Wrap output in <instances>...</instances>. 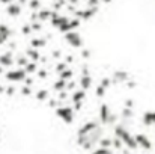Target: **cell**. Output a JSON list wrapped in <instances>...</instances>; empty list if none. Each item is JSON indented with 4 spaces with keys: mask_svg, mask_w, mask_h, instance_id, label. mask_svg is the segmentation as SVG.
<instances>
[{
    "mask_svg": "<svg viewBox=\"0 0 155 154\" xmlns=\"http://www.w3.org/2000/svg\"><path fill=\"white\" fill-rule=\"evenodd\" d=\"M14 54L11 53V51H6V53H3V54H0V67L2 68H8V67H11V65H14Z\"/></svg>",
    "mask_w": 155,
    "mask_h": 154,
    "instance_id": "10",
    "label": "cell"
},
{
    "mask_svg": "<svg viewBox=\"0 0 155 154\" xmlns=\"http://www.w3.org/2000/svg\"><path fill=\"white\" fill-rule=\"evenodd\" d=\"M53 89L54 91H57V92H63V91H66V82H63V80H56L54 83H53Z\"/></svg>",
    "mask_w": 155,
    "mask_h": 154,
    "instance_id": "19",
    "label": "cell"
},
{
    "mask_svg": "<svg viewBox=\"0 0 155 154\" xmlns=\"http://www.w3.org/2000/svg\"><path fill=\"white\" fill-rule=\"evenodd\" d=\"M63 39L69 44V47L72 49H83V44H84V38L81 36L80 32L74 30V32H68L63 35Z\"/></svg>",
    "mask_w": 155,
    "mask_h": 154,
    "instance_id": "4",
    "label": "cell"
},
{
    "mask_svg": "<svg viewBox=\"0 0 155 154\" xmlns=\"http://www.w3.org/2000/svg\"><path fill=\"white\" fill-rule=\"evenodd\" d=\"M111 115H113V112L110 110L108 104L101 103V104H100V107H98V118H100V122L104 124V125H108Z\"/></svg>",
    "mask_w": 155,
    "mask_h": 154,
    "instance_id": "8",
    "label": "cell"
},
{
    "mask_svg": "<svg viewBox=\"0 0 155 154\" xmlns=\"http://www.w3.org/2000/svg\"><path fill=\"white\" fill-rule=\"evenodd\" d=\"M35 98H36V101H39V103L50 100V92H48V89H39V91L36 92Z\"/></svg>",
    "mask_w": 155,
    "mask_h": 154,
    "instance_id": "14",
    "label": "cell"
},
{
    "mask_svg": "<svg viewBox=\"0 0 155 154\" xmlns=\"http://www.w3.org/2000/svg\"><path fill=\"white\" fill-rule=\"evenodd\" d=\"M91 154H114V153H113L110 148H100V147H98V148H95Z\"/></svg>",
    "mask_w": 155,
    "mask_h": 154,
    "instance_id": "26",
    "label": "cell"
},
{
    "mask_svg": "<svg viewBox=\"0 0 155 154\" xmlns=\"http://www.w3.org/2000/svg\"><path fill=\"white\" fill-rule=\"evenodd\" d=\"M98 127H100V121H97V119H89V121H86L84 124H81V125L78 127V130H77V138L87 136V135H91L94 130H97Z\"/></svg>",
    "mask_w": 155,
    "mask_h": 154,
    "instance_id": "5",
    "label": "cell"
},
{
    "mask_svg": "<svg viewBox=\"0 0 155 154\" xmlns=\"http://www.w3.org/2000/svg\"><path fill=\"white\" fill-rule=\"evenodd\" d=\"M111 147H114V148H116V150H119V151H122V150H124V144H122L117 138H113V139H111Z\"/></svg>",
    "mask_w": 155,
    "mask_h": 154,
    "instance_id": "25",
    "label": "cell"
},
{
    "mask_svg": "<svg viewBox=\"0 0 155 154\" xmlns=\"http://www.w3.org/2000/svg\"><path fill=\"white\" fill-rule=\"evenodd\" d=\"M20 92H21L23 97H30V95H32V88H29V86H23V88L20 89Z\"/></svg>",
    "mask_w": 155,
    "mask_h": 154,
    "instance_id": "27",
    "label": "cell"
},
{
    "mask_svg": "<svg viewBox=\"0 0 155 154\" xmlns=\"http://www.w3.org/2000/svg\"><path fill=\"white\" fill-rule=\"evenodd\" d=\"M105 94H107V89H104L103 86L97 85V88H95V95H97L98 98H103V97H105Z\"/></svg>",
    "mask_w": 155,
    "mask_h": 154,
    "instance_id": "23",
    "label": "cell"
},
{
    "mask_svg": "<svg viewBox=\"0 0 155 154\" xmlns=\"http://www.w3.org/2000/svg\"><path fill=\"white\" fill-rule=\"evenodd\" d=\"M75 86H77V82H74V80L66 82V91H75Z\"/></svg>",
    "mask_w": 155,
    "mask_h": 154,
    "instance_id": "30",
    "label": "cell"
},
{
    "mask_svg": "<svg viewBox=\"0 0 155 154\" xmlns=\"http://www.w3.org/2000/svg\"><path fill=\"white\" fill-rule=\"evenodd\" d=\"M92 83H94V79H92V74H84V76H80V80H78V86L81 91L87 92L91 88H92Z\"/></svg>",
    "mask_w": 155,
    "mask_h": 154,
    "instance_id": "9",
    "label": "cell"
},
{
    "mask_svg": "<svg viewBox=\"0 0 155 154\" xmlns=\"http://www.w3.org/2000/svg\"><path fill=\"white\" fill-rule=\"evenodd\" d=\"M72 76H74V71H72L71 68H66V70H63V71L59 74V79L63 80V82H69V80L72 79Z\"/></svg>",
    "mask_w": 155,
    "mask_h": 154,
    "instance_id": "16",
    "label": "cell"
},
{
    "mask_svg": "<svg viewBox=\"0 0 155 154\" xmlns=\"http://www.w3.org/2000/svg\"><path fill=\"white\" fill-rule=\"evenodd\" d=\"M134 139H136V144H137V147H140L142 150H145V151H151L152 150V141L148 138V135H145V133H137V135H134Z\"/></svg>",
    "mask_w": 155,
    "mask_h": 154,
    "instance_id": "7",
    "label": "cell"
},
{
    "mask_svg": "<svg viewBox=\"0 0 155 154\" xmlns=\"http://www.w3.org/2000/svg\"><path fill=\"white\" fill-rule=\"evenodd\" d=\"M29 62H30V60L26 57V54H23V56H18V57L15 59V63H17L18 67H21V68H24V67H26Z\"/></svg>",
    "mask_w": 155,
    "mask_h": 154,
    "instance_id": "20",
    "label": "cell"
},
{
    "mask_svg": "<svg viewBox=\"0 0 155 154\" xmlns=\"http://www.w3.org/2000/svg\"><path fill=\"white\" fill-rule=\"evenodd\" d=\"M98 145H100V148H110L111 147V139L110 138H103Z\"/></svg>",
    "mask_w": 155,
    "mask_h": 154,
    "instance_id": "24",
    "label": "cell"
},
{
    "mask_svg": "<svg viewBox=\"0 0 155 154\" xmlns=\"http://www.w3.org/2000/svg\"><path fill=\"white\" fill-rule=\"evenodd\" d=\"M5 89H6V88H5V86H2V85H0V94H3V92H5Z\"/></svg>",
    "mask_w": 155,
    "mask_h": 154,
    "instance_id": "35",
    "label": "cell"
},
{
    "mask_svg": "<svg viewBox=\"0 0 155 154\" xmlns=\"http://www.w3.org/2000/svg\"><path fill=\"white\" fill-rule=\"evenodd\" d=\"M6 41H8V38H6V36H3V35H0V46H2V44H5Z\"/></svg>",
    "mask_w": 155,
    "mask_h": 154,
    "instance_id": "34",
    "label": "cell"
},
{
    "mask_svg": "<svg viewBox=\"0 0 155 154\" xmlns=\"http://www.w3.org/2000/svg\"><path fill=\"white\" fill-rule=\"evenodd\" d=\"M66 68H68V65H66L65 62H59V63L56 65V73H59V74H60V73H62L63 70H66Z\"/></svg>",
    "mask_w": 155,
    "mask_h": 154,
    "instance_id": "29",
    "label": "cell"
},
{
    "mask_svg": "<svg viewBox=\"0 0 155 154\" xmlns=\"http://www.w3.org/2000/svg\"><path fill=\"white\" fill-rule=\"evenodd\" d=\"M27 77L24 68H17V70H11L5 73V79L9 80L11 83H18V82H24Z\"/></svg>",
    "mask_w": 155,
    "mask_h": 154,
    "instance_id": "6",
    "label": "cell"
},
{
    "mask_svg": "<svg viewBox=\"0 0 155 154\" xmlns=\"http://www.w3.org/2000/svg\"><path fill=\"white\" fill-rule=\"evenodd\" d=\"M26 57H27L30 62H36L38 59H41V54L38 53V50H35V49H27V50H26Z\"/></svg>",
    "mask_w": 155,
    "mask_h": 154,
    "instance_id": "15",
    "label": "cell"
},
{
    "mask_svg": "<svg viewBox=\"0 0 155 154\" xmlns=\"http://www.w3.org/2000/svg\"><path fill=\"white\" fill-rule=\"evenodd\" d=\"M30 44H32V47L36 50V49L45 47V46H47V41H45V38H33Z\"/></svg>",
    "mask_w": 155,
    "mask_h": 154,
    "instance_id": "17",
    "label": "cell"
},
{
    "mask_svg": "<svg viewBox=\"0 0 155 154\" xmlns=\"http://www.w3.org/2000/svg\"><path fill=\"white\" fill-rule=\"evenodd\" d=\"M84 98H86V92H84V91H81L80 88H78V89H75V91H72V94L69 95V100H71L72 104L83 103L84 101Z\"/></svg>",
    "mask_w": 155,
    "mask_h": 154,
    "instance_id": "11",
    "label": "cell"
},
{
    "mask_svg": "<svg viewBox=\"0 0 155 154\" xmlns=\"http://www.w3.org/2000/svg\"><path fill=\"white\" fill-rule=\"evenodd\" d=\"M142 122H143L146 127H154L155 125V110L145 112L143 116H142Z\"/></svg>",
    "mask_w": 155,
    "mask_h": 154,
    "instance_id": "12",
    "label": "cell"
},
{
    "mask_svg": "<svg viewBox=\"0 0 155 154\" xmlns=\"http://www.w3.org/2000/svg\"><path fill=\"white\" fill-rule=\"evenodd\" d=\"M113 132H114V138H117V139L127 147V150L133 151V150H137V148H139L137 144H136L134 135H131L130 130H128L125 125H122V124H116V125L113 127Z\"/></svg>",
    "mask_w": 155,
    "mask_h": 154,
    "instance_id": "2",
    "label": "cell"
},
{
    "mask_svg": "<svg viewBox=\"0 0 155 154\" xmlns=\"http://www.w3.org/2000/svg\"><path fill=\"white\" fill-rule=\"evenodd\" d=\"M38 63L36 62H29L26 67H24V71H26V74H36L38 73Z\"/></svg>",
    "mask_w": 155,
    "mask_h": 154,
    "instance_id": "18",
    "label": "cell"
},
{
    "mask_svg": "<svg viewBox=\"0 0 155 154\" xmlns=\"http://www.w3.org/2000/svg\"><path fill=\"white\" fill-rule=\"evenodd\" d=\"M100 86H103L104 89H110V86H113L111 85V79L110 77H103L101 80H100V83H98Z\"/></svg>",
    "mask_w": 155,
    "mask_h": 154,
    "instance_id": "22",
    "label": "cell"
},
{
    "mask_svg": "<svg viewBox=\"0 0 155 154\" xmlns=\"http://www.w3.org/2000/svg\"><path fill=\"white\" fill-rule=\"evenodd\" d=\"M21 32H23V35H30L32 33V27H30V23H27V24H24L23 26V29H21Z\"/></svg>",
    "mask_w": 155,
    "mask_h": 154,
    "instance_id": "28",
    "label": "cell"
},
{
    "mask_svg": "<svg viewBox=\"0 0 155 154\" xmlns=\"http://www.w3.org/2000/svg\"><path fill=\"white\" fill-rule=\"evenodd\" d=\"M0 35H3V36L9 38V36L12 35V30H11L6 24H2V23H0Z\"/></svg>",
    "mask_w": 155,
    "mask_h": 154,
    "instance_id": "21",
    "label": "cell"
},
{
    "mask_svg": "<svg viewBox=\"0 0 155 154\" xmlns=\"http://www.w3.org/2000/svg\"><path fill=\"white\" fill-rule=\"evenodd\" d=\"M54 115H56L63 124H68V125L72 124L74 119H75V112H74L72 106H66V104L59 106L57 109H54Z\"/></svg>",
    "mask_w": 155,
    "mask_h": 154,
    "instance_id": "3",
    "label": "cell"
},
{
    "mask_svg": "<svg viewBox=\"0 0 155 154\" xmlns=\"http://www.w3.org/2000/svg\"><path fill=\"white\" fill-rule=\"evenodd\" d=\"M0 74H3V68L2 67H0Z\"/></svg>",
    "mask_w": 155,
    "mask_h": 154,
    "instance_id": "36",
    "label": "cell"
},
{
    "mask_svg": "<svg viewBox=\"0 0 155 154\" xmlns=\"http://www.w3.org/2000/svg\"><path fill=\"white\" fill-rule=\"evenodd\" d=\"M36 74H38V77H39V79H47V76H48L45 70H38V73H36Z\"/></svg>",
    "mask_w": 155,
    "mask_h": 154,
    "instance_id": "31",
    "label": "cell"
},
{
    "mask_svg": "<svg viewBox=\"0 0 155 154\" xmlns=\"http://www.w3.org/2000/svg\"><path fill=\"white\" fill-rule=\"evenodd\" d=\"M60 56H62L60 50H54V51H53V57H54V59L57 57V60H59V57H60Z\"/></svg>",
    "mask_w": 155,
    "mask_h": 154,
    "instance_id": "33",
    "label": "cell"
},
{
    "mask_svg": "<svg viewBox=\"0 0 155 154\" xmlns=\"http://www.w3.org/2000/svg\"><path fill=\"white\" fill-rule=\"evenodd\" d=\"M104 132L101 127H98L97 130H94L91 135H87V136H83V138H77V145L81 148V150H84V151H92L98 144H100V141L103 139L104 136Z\"/></svg>",
    "mask_w": 155,
    "mask_h": 154,
    "instance_id": "1",
    "label": "cell"
},
{
    "mask_svg": "<svg viewBox=\"0 0 155 154\" xmlns=\"http://www.w3.org/2000/svg\"><path fill=\"white\" fill-rule=\"evenodd\" d=\"M6 12L11 17H18L21 14V5L20 3H9L6 8Z\"/></svg>",
    "mask_w": 155,
    "mask_h": 154,
    "instance_id": "13",
    "label": "cell"
},
{
    "mask_svg": "<svg viewBox=\"0 0 155 154\" xmlns=\"http://www.w3.org/2000/svg\"><path fill=\"white\" fill-rule=\"evenodd\" d=\"M5 92H6V95H9V97H11V95H14V94H15V88H14V86H8V88L5 89Z\"/></svg>",
    "mask_w": 155,
    "mask_h": 154,
    "instance_id": "32",
    "label": "cell"
}]
</instances>
